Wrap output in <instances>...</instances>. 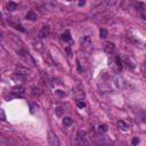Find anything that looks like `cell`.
Wrapping results in <instances>:
<instances>
[{
  "label": "cell",
  "instance_id": "10",
  "mask_svg": "<svg viewBox=\"0 0 146 146\" xmlns=\"http://www.w3.org/2000/svg\"><path fill=\"white\" fill-rule=\"evenodd\" d=\"M33 46H34V48H36L38 51H42V50H43V45H42V42H41L39 39L34 40V42H33Z\"/></svg>",
  "mask_w": 146,
  "mask_h": 146
},
{
  "label": "cell",
  "instance_id": "16",
  "mask_svg": "<svg viewBox=\"0 0 146 146\" xmlns=\"http://www.w3.org/2000/svg\"><path fill=\"white\" fill-rule=\"evenodd\" d=\"M118 127H119V128H120L121 130H123V131L128 130V128H129V127H128V124H127V123H126L124 121H122V120L118 122Z\"/></svg>",
  "mask_w": 146,
  "mask_h": 146
},
{
  "label": "cell",
  "instance_id": "5",
  "mask_svg": "<svg viewBox=\"0 0 146 146\" xmlns=\"http://www.w3.org/2000/svg\"><path fill=\"white\" fill-rule=\"evenodd\" d=\"M30 68H28V67H24V66H18L16 70H15V73L16 74H20V76H22V77H28L29 74H30Z\"/></svg>",
  "mask_w": 146,
  "mask_h": 146
},
{
  "label": "cell",
  "instance_id": "1",
  "mask_svg": "<svg viewBox=\"0 0 146 146\" xmlns=\"http://www.w3.org/2000/svg\"><path fill=\"white\" fill-rule=\"evenodd\" d=\"M77 144L79 145H88L89 140L87 139V134L86 131H79L77 135Z\"/></svg>",
  "mask_w": 146,
  "mask_h": 146
},
{
  "label": "cell",
  "instance_id": "24",
  "mask_svg": "<svg viewBox=\"0 0 146 146\" xmlns=\"http://www.w3.org/2000/svg\"><path fill=\"white\" fill-rule=\"evenodd\" d=\"M141 73H143L144 77H146V63H144L141 66Z\"/></svg>",
  "mask_w": 146,
  "mask_h": 146
},
{
  "label": "cell",
  "instance_id": "27",
  "mask_svg": "<svg viewBox=\"0 0 146 146\" xmlns=\"http://www.w3.org/2000/svg\"><path fill=\"white\" fill-rule=\"evenodd\" d=\"M131 143H132V145H137V144L139 143V139H138V138H134Z\"/></svg>",
  "mask_w": 146,
  "mask_h": 146
},
{
  "label": "cell",
  "instance_id": "8",
  "mask_svg": "<svg viewBox=\"0 0 146 146\" xmlns=\"http://www.w3.org/2000/svg\"><path fill=\"white\" fill-rule=\"evenodd\" d=\"M82 48H84L85 50H87V51H90V50L93 49V45H91L89 38H86V39L82 41Z\"/></svg>",
  "mask_w": 146,
  "mask_h": 146
},
{
  "label": "cell",
  "instance_id": "9",
  "mask_svg": "<svg viewBox=\"0 0 146 146\" xmlns=\"http://www.w3.org/2000/svg\"><path fill=\"white\" fill-rule=\"evenodd\" d=\"M8 23H9L13 28H15L16 30H20L21 32H24V31H25V29H24L20 23H17V22H15V21H13V20H8Z\"/></svg>",
  "mask_w": 146,
  "mask_h": 146
},
{
  "label": "cell",
  "instance_id": "3",
  "mask_svg": "<svg viewBox=\"0 0 146 146\" xmlns=\"http://www.w3.org/2000/svg\"><path fill=\"white\" fill-rule=\"evenodd\" d=\"M24 95V88L22 87H16L11 91V97L9 98H16V97H22Z\"/></svg>",
  "mask_w": 146,
  "mask_h": 146
},
{
  "label": "cell",
  "instance_id": "23",
  "mask_svg": "<svg viewBox=\"0 0 146 146\" xmlns=\"http://www.w3.org/2000/svg\"><path fill=\"white\" fill-rule=\"evenodd\" d=\"M104 1L106 3L107 6H114L118 3V0H104Z\"/></svg>",
  "mask_w": 146,
  "mask_h": 146
},
{
  "label": "cell",
  "instance_id": "2",
  "mask_svg": "<svg viewBox=\"0 0 146 146\" xmlns=\"http://www.w3.org/2000/svg\"><path fill=\"white\" fill-rule=\"evenodd\" d=\"M18 54H20V56H21L22 58H24V61H25V62L31 63L32 65H34V64H36V61L33 59V57H32V56L30 55V53H29V51H26L25 49L20 50V51H18Z\"/></svg>",
  "mask_w": 146,
  "mask_h": 146
},
{
  "label": "cell",
  "instance_id": "25",
  "mask_svg": "<svg viewBox=\"0 0 146 146\" xmlns=\"http://www.w3.org/2000/svg\"><path fill=\"white\" fill-rule=\"evenodd\" d=\"M77 104H78V107H80V109H82V107H85V106H86V104H85L84 102H80V101H78V103H77Z\"/></svg>",
  "mask_w": 146,
  "mask_h": 146
},
{
  "label": "cell",
  "instance_id": "18",
  "mask_svg": "<svg viewBox=\"0 0 146 146\" xmlns=\"http://www.w3.org/2000/svg\"><path fill=\"white\" fill-rule=\"evenodd\" d=\"M62 40L63 41H70L71 40V34L68 31H65L63 34H62Z\"/></svg>",
  "mask_w": 146,
  "mask_h": 146
},
{
  "label": "cell",
  "instance_id": "26",
  "mask_svg": "<svg viewBox=\"0 0 146 146\" xmlns=\"http://www.w3.org/2000/svg\"><path fill=\"white\" fill-rule=\"evenodd\" d=\"M0 113H1V120H3V121H5V120H6V116H5V112H4V110L0 111Z\"/></svg>",
  "mask_w": 146,
  "mask_h": 146
},
{
  "label": "cell",
  "instance_id": "21",
  "mask_svg": "<svg viewBox=\"0 0 146 146\" xmlns=\"http://www.w3.org/2000/svg\"><path fill=\"white\" fill-rule=\"evenodd\" d=\"M99 37H101L102 39H105V38L107 37V31H106L105 29H101V31H99Z\"/></svg>",
  "mask_w": 146,
  "mask_h": 146
},
{
  "label": "cell",
  "instance_id": "4",
  "mask_svg": "<svg viewBox=\"0 0 146 146\" xmlns=\"http://www.w3.org/2000/svg\"><path fill=\"white\" fill-rule=\"evenodd\" d=\"M48 141H49V145H51V146H58L59 145V140H58V138H57V136L53 132V131H49L48 132Z\"/></svg>",
  "mask_w": 146,
  "mask_h": 146
},
{
  "label": "cell",
  "instance_id": "6",
  "mask_svg": "<svg viewBox=\"0 0 146 146\" xmlns=\"http://www.w3.org/2000/svg\"><path fill=\"white\" fill-rule=\"evenodd\" d=\"M104 51L106 54L111 55V54H113L115 51V46L112 42H106V43H104Z\"/></svg>",
  "mask_w": 146,
  "mask_h": 146
},
{
  "label": "cell",
  "instance_id": "22",
  "mask_svg": "<svg viewBox=\"0 0 146 146\" xmlns=\"http://www.w3.org/2000/svg\"><path fill=\"white\" fill-rule=\"evenodd\" d=\"M41 94H42V91H41L39 88H33V89H32V95H33V96H40Z\"/></svg>",
  "mask_w": 146,
  "mask_h": 146
},
{
  "label": "cell",
  "instance_id": "19",
  "mask_svg": "<svg viewBox=\"0 0 146 146\" xmlns=\"http://www.w3.org/2000/svg\"><path fill=\"white\" fill-rule=\"evenodd\" d=\"M72 119L71 118H65L64 120H63V124L65 126V127H68V126H71L72 124Z\"/></svg>",
  "mask_w": 146,
  "mask_h": 146
},
{
  "label": "cell",
  "instance_id": "13",
  "mask_svg": "<svg viewBox=\"0 0 146 146\" xmlns=\"http://www.w3.org/2000/svg\"><path fill=\"white\" fill-rule=\"evenodd\" d=\"M26 18L29 20V21H37V18H38V16H37V14L33 12V11H30L28 14H26Z\"/></svg>",
  "mask_w": 146,
  "mask_h": 146
},
{
  "label": "cell",
  "instance_id": "29",
  "mask_svg": "<svg viewBox=\"0 0 146 146\" xmlns=\"http://www.w3.org/2000/svg\"><path fill=\"white\" fill-rule=\"evenodd\" d=\"M70 1H72V0H70Z\"/></svg>",
  "mask_w": 146,
  "mask_h": 146
},
{
  "label": "cell",
  "instance_id": "11",
  "mask_svg": "<svg viewBox=\"0 0 146 146\" xmlns=\"http://www.w3.org/2000/svg\"><path fill=\"white\" fill-rule=\"evenodd\" d=\"M135 7H136V9H137V12H138L139 14H140L141 12L146 11V5H145L144 3H136Z\"/></svg>",
  "mask_w": 146,
  "mask_h": 146
},
{
  "label": "cell",
  "instance_id": "15",
  "mask_svg": "<svg viewBox=\"0 0 146 146\" xmlns=\"http://www.w3.org/2000/svg\"><path fill=\"white\" fill-rule=\"evenodd\" d=\"M107 131V126L106 124H99L98 127H97V132L98 134H105Z\"/></svg>",
  "mask_w": 146,
  "mask_h": 146
},
{
  "label": "cell",
  "instance_id": "12",
  "mask_svg": "<svg viewBox=\"0 0 146 146\" xmlns=\"http://www.w3.org/2000/svg\"><path fill=\"white\" fill-rule=\"evenodd\" d=\"M6 8H7V11H9V12H14V11L17 9V4H16V3H13V1H9V3L7 4V6H6Z\"/></svg>",
  "mask_w": 146,
  "mask_h": 146
},
{
  "label": "cell",
  "instance_id": "28",
  "mask_svg": "<svg viewBox=\"0 0 146 146\" xmlns=\"http://www.w3.org/2000/svg\"><path fill=\"white\" fill-rule=\"evenodd\" d=\"M140 15H141V17H143L144 20H146V11H144V12H141V13H140Z\"/></svg>",
  "mask_w": 146,
  "mask_h": 146
},
{
  "label": "cell",
  "instance_id": "14",
  "mask_svg": "<svg viewBox=\"0 0 146 146\" xmlns=\"http://www.w3.org/2000/svg\"><path fill=\"white\" fill-rule=\"evenodd\" d=\"M131 4H132V0H122L121 7H122L123 9H128V8H130Z\"/></svg>",
  "mask_w": 146,
  "mask_h": 146
},
{
  "label": "cell",
  "instance_id": "17",
  "mask_svg": "<svg viewBox=\"0 0 146 146\" xmlns=\"http://www.w3.org/2000/svg\"><path fill=\"white\" fill-rule=\"evenodd\" d=\"M115 66H116V70L118 71H121L122 68V63H121V58L119 56L115 57Z\"/></svg>",
  "mask_w": 146,
  "mask_h": 146
},
{
  "label": "cell",
  "instance_id": "20",
  "mask_svg": "<svg viewBox=\"0 0 146 146\" xmlns=\"http://www.w3.org/2000/svg\"><path fill=\"white\" fill-rule=\"evenodd\" d=\"M64 112H65V110H64V107H62V106H59V107L56 109V114H57L58 116H62V115L64 114Z\"/></svg>",
  "mask_w": 146,
  "mask_h": 146
},
{
  "label": "cell",
  "instance_id": "7",
  "mask_svg": "<svg viewBox=\"0 0 146 146\" xmlns=\"http://www.w3.org/2000/svg\"><path fill=\"white\" fill-rule=\"evenodd\" d=\"M49 34H50V29H49V26H43V28L40 30V32H39V38H40V39H43V38L49 37Z\"/></svg>",
  "mask_w": 146,
  "mask_h": 146
}]
</instances>
